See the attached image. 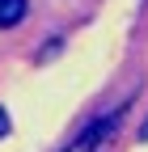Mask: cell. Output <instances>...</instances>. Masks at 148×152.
Returning <instances> with one entry per match:
<instances>
[{
  "label": "cell",
  "instance_id": "cell-4",
  "mask_svg": "<svg viewBox=\"0 0 148 152\" xmlns=\"http://www.w3.org/2000/svg\"><path fill=\"white\" fill-rule=\"evenodd\" d=\"M140 140H148V123H144V127H140Z\"/></svg>",
  "mask_w": 148,
  "mask_h": 152
},
{
  "label": "cell",
  "instance_id": "cell-1",
  "mask_svg": "<svg viewBox=\"0 0 148 152\" xmlns=\"http://www.w3.org/2000/svg\"><path fill=\"white\" fill-rule=\"evenodd\" d=\"M123 110H127V106H114V110L97 114V118L89 123V127H85V131H81V135L72 140L64 152H102L110 140H114V131H119V123H123Z\"/></svg>",
  "mask_w": 148,
  "mask_h": 152
},
{
  "label": "cell",
  "instance_id": "cell-2",
  "mask_svg": "<svg viewBox=\"0 0 148 152\" xmlns=\"http://www.w3.org/2000/svg\"><path fill=\"white\" fill-rule=\"evenodd\" d=\"M26 17V0H0V30H13Z\"/></svg>",
  "mask_w": 148,
  "mask_h": 152
},
{
  "label": "cell",
  "instance_id": "cell-3",
  "mask_svg": "<svg viewBox=\"0 0 148 152\" xmlns=\"http://www.w3.org/2000/svg\"><path fill=\"white\" fill-rule=\"evenodd\" d=\"M4 135H9V110L0 106V140H4Z\"/></svg>",
  "mask_w": 148,
  "mask_h": 152
}]
</instances>
